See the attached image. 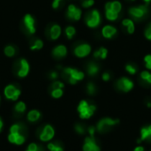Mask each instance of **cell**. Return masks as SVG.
Here are the masks:
<instances>
[{"instance_id":"cell-1","label":"cell","mask_w":151,"mask_h":151,"mask_svg":"<svg viewBox=\"0 0 151 151\" xmlns=\"http://www.w3.org/2000/svg\"><path fill=\"white\" fill-rule=\"evenodd\" d=\"M77 111L81 119H88L96 112V106L93 103H90L87 100H82L80 102L77 107Z\"/></svg>"},{"instance_id":"cell-2","label":"cell","mask_w":151,"mask_h":151,"mask_svg":"<svg viewBox=\"0 0 151 151\" xmlns=\"http://www.w3.org/2000/svg\"><path fill=\"white\" fill-rule=\"evenodd\" d=\"M119 124V119H114L111 118H104L97 122L96 126V132L102 134H107Z\"/></svg>"},{"instance_id":"cell-3","label":"cell","mask_w":151,"mask_h":151,"mask_svg":"<svg viewBox=\"0 0 151 151\" xmlns=\"http://www.w3.org/2000/svg\"><path fill=\"white\" fill-rule=\"evenodd\" d=\"M63 77L65 80H67V81L70 84L74 85L78 81H82L85 77V74L83 72H81L75 68L66 67L63 69Z\"/></svg>"},{"instance_id":"cell-4","label":"cell","mask_w":151,"mask_h":151,"mask_svg":"<svg viewBox=\"0 0 151 151\" xmlns=\"http://www.w3.org/2000/svg\"><path fill=\"white\" fill-rule=\"evenodd\" d=\"M20 27H21L22 32L25 35H27L28 36H32L36 31V26H35V18L31 14H26L23 17Z\"/></svg>"},{"instance_id":"cell-5","label":"cell","mask_w":151,"mask_h":151,"mask_svg":"<svg viewBox=\"0 0 151 151\" xmlns=\"http://www.w3.org/2000/svg\"><path fill=\"white\" fill-rule=\"evenodd\" d=\"M29 64L25 58H19L13 64V72L19 78L26 77L29 73Z\"/></svg>"},{"instance_id":"cell-6","label":"cell","mask_w":151,"mask_h":151,"mask_svg":"<svg viewBox=\"0 0 151 151\" xmlns=\"http://www.w3.org/2000/svg\"><path fill=\"white\" fill-rule=\"evenodd\" d=\"M86 24L88 27L91 28H96L101 24V14L97 10L91 11L87 16H86Z\"/></svg>"},{"instance_id":"cell-7","label":"cell","mask_w":151,"mask_h":151,"mask_svg":"<svg viewBox=\"0 0 151 151\" xmlns=\"http://www.w3.org/2000/svg\"><path fill=\"white\" fill-rule=\"evenodd\" d=\"M134 82L132 80L128 79L127 77H122L120 79H119L116 82V88L124 93H127L129 91H131L134 88Z\"/></svg>"},{"instance_id":"cell-8","label":"cell","mask_w":151,"mask_h":151,"mask_svg":"<svg viewBox=\"0 0 151 151\" xmlns=\"http://www.w3.org/2000/svg\"><path fill=\"white\" fill-rule=\"evenodd\" d=\"M4 94L7 99L16 101L20 96V89L18 86H16L14 84H10L5 87Z\"/></svg>"},{"instance_id":"cell-9","label":"cell","mask_w":151,"mask_h":151,"mask_svg":"<svg viewBox=\"0 0 151 151\" xmlns=\"http://www.w3.org/2000/svg\"><path fill=\"white\" fill-rule=\"evenodd\" d=\"M54 135H55V131L50 125L44 126L38 134V137L42 142H49L54 137Z\"/></svg>"},{"instance_id":"cell-10","label":"cell","mask_w":151,"mask_h":151,"mask_svg":"<svg viewBox=\"0 0 151 151\" xmlns=\"http://www.w3.org/2000/svg\"><path fill=\"white\" fill-rule=\"evenodd\" d=\"M82 150L83 151H101V147L95 137L88 136L84 140Z\"/></svg>"},{"instance_id":"cell-11","label":"cell","mask_w":151,"mask_h":151,"mask_svg":"<svg viewBox=\"0 0 151 151\" xmlns=\"http://www.w3.org/2000/svg\"><path fill=\"white\" fill-rule=\"evenodd\" d=\"M128 12L134 19H142L148 13V7L145 5L134 6L130 8Z\"/></svg>"},{"instance_id":"cell-12","label":"cell","mask_w":151,"mask_h":151,"mask_svg":"<svg viewBox=\"0 0 151 151\" xmlns=\"http://www.w3.org/2000/svg\"><path fill=\"white\" fill-rule=\"evenodd\" d=\"M46 35L51 40H57L61 35V27L59 25L52 23L49 25L45 31Z\"/></svg>"},{"instance_id":"cell-13","label":"cell","mask_w":151,"mask_h":151,"mask_svg":"<svg viewBox=\"0 0 151 151\" xmlns=\"http://www.w3.org/2000/svg\"><path fill=\"white\" fill-rule=\"evenodd\" d=\"M74 55L78 58H85L87 56H88L91 52V46L88 43H81L78 44L74 50H73Z\"/></svg>"},{"instance_id":"cell-14","label":"cell","mask_w":151,"mask_h":151,"mask_svg":"<svg viewBox=\"0 0 151 151\" xmlns=\"http://www.w3.org/2000/svg\"><path fill=\"white\" fill-rule=\"evenodd\" d=\"M66 17L71 20H79L81 18V10L74 4H70L67 8Z\"/></svg>"},{"instance_id":"cell-15","label":"cell","mask_w":151,"mask_h":151,"mask_svg":"<svg viewBox=\"0 0 151 151\" xmlns=\"http://www.w3.org/2000/svg\"><path fill=\"white\" fill-rule=\"evenodd\" d=\"M142 142H151V125L145 126L141 129V137L137 140V143L140 144Z\"/></svg>"},{"instance_id":"cell-16","label":"cell","mask_w":151,"mask_h":151,"mask_svg":"<svg viewBox=\"0 0 151 151\" xmlns=\"http://www.w3.org/2000/svg\"><path fill=\"white\" fill-rule=\"evenodd\" d=\"M8 140L10 142L17 144V145H21L25 142L26 137L24 134H12L10 133L8 135Z\"/></svg>"},{"instance_id":"cell-17","label":"cell","mask_w":151,"mask_h":151,"mask_svg":"<svg viewBox=\"0 0 151 151\" xmlns=\"http://www.w3.org/2000/svg\"><path fill=\"white\" fill-rule=\"evenodd\" d=\"M67 54V49L65 45H58L52 50V56L55 58H63Z\"/></svg>"},{"instance_id":"cell-18","label":"cell","mask_w":151,"mask_h":151,"mask_svg":"<svg viewBox=\"0 0 151 151\" xmlns=\"http://www.w3.org/2000/svg\"><path fill=\"white\" fill-rule=\"evenodd\" d=\"M117 34V28L111 25H106L102 29V35L106 39L112 38Z\"/></svg>"},{"instance_id":"cell-19","label":"cell","mask_w":151,"mask_h":151,"mask_svg":"<svg viewBox=\"0 0 151 151\" xmlns=\"http://www.w3.org/2000/svg\"><path fill=\"white\" fill-rule=\"evenodd\" d=\"M43 46V42L41 39L37 37H32L29 41V47L32 50H41Z\"/></svg>"},{"instance_id":"cell-20","label":"cell","mask_w":151,"mask_h":151,"mask_svg":"<svg viewBox=\"0 0 151 151\" xmlns=\"http://www.w3.org/2000/svg\"><path fill=\"white\" fill-rule=\"evenodd\" d=\"M105 9H111L117 13H119L122 10V4L119 1H112V2H108L105 4Z\"/></svg>"},{"instance_id":"cell-21","label":"cell","mask_w":151,"mask_h":151,"mask_svg":"<svg viewBox=\"0 0 151 151\" xmlns=\"http://www.w3.org/2000/svg\"><path fill=\"white\" fill-rule=\"evenodd\" d=\"M122 25L127 27V31L128 34L131 35V34L134 33L135 26H134V23L133 19H125L122 21Z\"/></svg>"},{"instance_id":"cell-22","label":"cell","mask_w":151,"mask_h":151,"mask_svg":"<svg viewBox=\"0 0 151 151\" xmlns=\"http://www.w3.org/2000/svg\"><path fill=\"white\" fill-rule=\"evenodd\" d=\"M4 54H5L7 57L12 58V57L15 56V55L18 53V48H17L15 45L9 44V45H7V46L4 48Z\"/></svg>"},{"instance_id":"cell-23","label":"cell","mask_w":151,"mask_h":151,"mask_svg":"<svg viewBox=\"0 0 151 151\" xmlns=\"http://www.w3.org/2000/svg\"><path fill=\"white\" fill-rule=\"evenodd\" d=\"M87 72L88 75L95 76L99 73V66L95 63H89L87 66Z\"/></svg>"},{"instance_id":"cell-24","label":"cell","mask_w":151,"mask_h":151,"mask_svg":"<svg viewBox=\"0 0 151 151\" xmlns=\"http://www.w3.org/2000/svg\"><path fill=\"white\" fill-rule=\"evenodd\" d=\"M41 118V113L36 110H32L27 113V119L30 122H35Z\"/></svg>"},{"instance_id":"cell-25","label":"cell","mask_w":151,"mask_h":151,"mask_svg":"<svg viewBox=\"0 0 151 151\" xmlns=\"http://www.w3.org/2000/svg\"><path fill=\"white\" fill-rule=\"evenodd\" d=\"M105 16L108 20L115 21L119 19V13H117L116 12H114L111 9H105Z\"/></svg>"},{"instance_id":"cell-26","label":"cell","mask_w":151,"mask_h":151,"mask_svg":"<svg viewBox=\"0 0 151 151\" xmlns=\"http://www.w3.org/2000/svg\"><path fill=\"white\" fill-rule=\"evenodd\" d=\"M107 54H108V50L107 49L102 47L100 48L99 50H97L96 51H95L94 53V57L96 58H100V59H105L106 57H107Z\"/></svg>"},{"instance_id":"cell-27","label":"cell","mask_w":151,"mask_h":151,"mask_svg":"<svg viewBox=\"0 0 151 151\" xmlns=\"http://www.w3.org/2000/svg\"><path fill=\"white\" fill-rule=\"evenodd\" d=\"M74 129H75V132L77 134H81V135L85 134L88 132V127L83 123H77V124H75Z\"/></svg>"},{"instance_id":"cell-28","label":"cell","mask_w":151,"mask_h":151,"mask_svg":"<svg viewBox=\"0 0 151 151\" xmlns=\"http://www.w3.org/2000/svg\"><path fill=\"white\" fill-rule=\"evenodd\" d=\"M48 149L50 150V151H64L63 146L58 142L49 143L48 144Z\"/></svg>"},{"instance_id":"cell-29","label":"cell","mask_w":151,"mask_h":151,"mask_svg":"<svg viewBox=\"0 0 151 151\" xmlns=\"http://www.w3.org/2000/svg\"><path fill=\"white\" fill-rule=\"evenodd\" d=\"M26 111V104L23 102H19L14 106V111L18 114H22Z\"/></svg>"},{"instance_id":"cell-30","label":"cell","mask_w":151,"mask_h":151,"mask_svg":"<svg viewBox=\"0 0 151 151\" xmlns=\"http://www.w3.org/2000/svg\"><path fill=\"white\" fill-rule=\"evenodd\" d=\"M87 93L89 96H94L96 94V87L93 82H88L87 84Z\"/></svg>"},{"instance_id":"cell-31","label":"cell","mask_w":151,"mask_h":151,"mask_svg":"<svg viewBox=\"0 0 151 151\" xmlns=\"http://www.w3.org/2000/svg\"><path fill=\"white\" fill-rule=\"evenodd\" d=\"M65 35H66V37H67L68 39H72V38L74 36V35L76 34L75 27H72V26L67 27L65 28Z\"/></svg>"},{"instance_id":"cell-32","label":"cell","mask_w":151,"mask_h":151,"mask_svg":"<svg viewBox=\"0 0 151 151\" xmlns=\"http://www.w3.org/2000/svg\"><path fill=\"white\" fill-rule=\"evenodd\" d=\"M63 88H55L50 89V95L53 98H60L63 96Z\"/></svg>"},{"instance_id":"cell-33","label":"cell","mask_w":151,"mask_h":151,"mask_svg":"<svg viewBox=\"0 0 151 151\" xmlns=\"http://www.w3.org/2000/svg\"><path fill=\"white\" fill-rule=\"evenodd\" d=\"M126 71L130 73L131 75H134L136 73H137V67L134 65H132V64H128L126 65Z\"/></svg>"},{"instance_id":"cell-34","label":"cell","mask_w":151,"mask_h":151,"mask_svg":"<svg viewBox=\"0 0 151 151\" xmlns=\"http://www.w3.org/2000/svg\"><path fill=\"white\" fill-rule=\"evenodd\" d=\"M26 151H44L43 148L42 146H39L36 143H31L28 145L27 149Z\"/></svg>"},{"instance_id":"cell-35","label":"cell","mask_w":151,"mask_h":151,"mask_svg":"<svg viewBox=\"0 0 151 151\" xmlns=\"http://www.w3.org/2000/svg\"><path fill=\"white\" fill-rule=\"evenodd\" d=\"M65 87L64 83L59 81H54L51 85H50V89H55V88H63Z\"/></svg>"},{"instance_id":"cell-36","label":"cell","mask_w":151,"mask_h":151,"mask_svg":"<svg viewBox=\"0 0 151 151\" xmlns=\"http://www.w3.org/2000/svg\"><path fill=\"white\" fill-rule=\"evenodd\" d=\"M95 4V0H84L82 2V7L84 8H89Z\"/></svg>"},{"instance_id":"cell-37","label":"cell","mask_w":151,"mask_h":151,"mask_svg":"<svg viewBox=\"0 0 151 151\" xmlns=\"http://www.w3.org/2000/svg\"><path fill=\"white\" fill-rule=\"evenodd\" d=\"M144 61L146 63V65H145L146 68L149 70H151V55H147L144 58Z\"/></svg>"},{"instance_id":"cell-38","label":"cell","mask_w":151,"mask_h":151,"mask_svg":"<svg viewBox=\"0 0 151 151\" xmlns=\"http://www.w3.org/2000/svg\"><path fill=\"white\" fill-rule=\"evenodd\" d=\"M144 35H145V37H146L148 40L151 41V23L147 27V28L145 29Z\"/></svg>"},{"instance_id":"cell-39","label":"cell","mask_w":151,"mask_h":151,"mask_svg":"<svg viewBox=\"0 0 151 151\" xmlns=\"http://www.w3.org/2000/svg\"><path fill=\"white\" fill-rule=\"evenodd\" d=\"M96 132V127L94 126H90L88 127V133L89 134V136H92V137H95V134Z\"/></svg>"},{"instance_id":"cell-40","label":"cell","mask_w":151,"mask_h":151,"mask_svg":"<svg viewBox=\"0 0 151 151\" xmlns=\"http://www.w3.org/2000/svg\"><path fill=\"white\" fill-rule=\"evenodd\" d=\"M63 1H64V0H54L53 3H52V7H53V9H58V8L61 6Z\"/></svg>"},{"instance_id":"cell-41","label":"cell","mask_w":151,"mask_h":151,"mask_svg":"<svg viewBox=\"0 0 151 151\" xmlns=\"http://www.w3.org/2000/svg\"><path fill=\"white\" fill-rule=\"evenodd\" d=\"M102 79H103L104 81H109L111 80V74H110L108 72H105V73H103V75H102Z\"/></svg>"},{"instance_id":"cell-42","label":"cell","mask_w":151,"mask_h":151,"mask_svg":"<svg viewBox=\"0 0 151 151\" xmlns=\"http://www.w3.org/2000/svg\"><path fill=\"white\" fill-rule=\"evenodd\" d=\"M58 73L55 72V71H52V72H50V78L51 80H56V79L58 78Z\"/></svg>"},{"instance_id":"cell-43","label":"cell","mask_w":151,"mask_h":151,"mask_svg":"<svg viewBox=\"0 0 151 151\" xmlns=\"http://www.w3.org/2000/svg\"><path fill=\"white\" fill-rule=\"evenodd\" d=\"M134 151H145V149L142 146H137L136 148H134Z\"/></svg>"},{"instance_id":"cell-44","label":"cell","mask_w":151,"mask_h":151,"mask_svg":"<svg viewBox=\"0 0 151 151\" xmlns=\"http://www.w3.org/2000/svg\"><path fill=\"white\" fill-rule=\"evenodd\" d=\"M145 82L148 83V84H150V85H151V73L149 75V77L147 78V80L145 81Z\"/></svg>"},{"instance_id":"cell-45","label":"cell","mask_w":151,"mask_h":151,"mask_svg":"<svg viewBox=\"0 0 151 151\" xmlns=\"http://www.w3.org/2000/svg\"><path fill=\"white\" fill-rule=\"evenodd\" d=\"M3 126H4V124H3V121H2V119H1V118H0V132L2 131Z\"/></svg>"},{"instance_id":"cell-46","label":"cell","mask_w":151,"mask_h":151,"mask_svg":"<svg viewBox=\"0 0 151 151\" xmlns=\"http://www.w3.org/2000/svg\"><path fill=\"white\" fill-rule=\"evenodd\" d=\"M143 1H144V2H146V3H150L151 0H143Z\"/></svg>"},{"instance_id":"cell-47","label":"cell","mask_w":151,"mask_h":151,"mask_svg":"<svg viewBox=\"0 0 151 151\" xmlns=\"http://www.w3.org/2000/svg\"><path fill=\"white\" fill-rule=\"evenodd\" d=\"M132 1H134V0H132Z\"/></svg>"},{"instance_id":"cell-48","label":"cell","mask_w":151,"mask_h":151,"mask_svg":"<svg viewBox=\"0 0 151 151\" xmlns=\"http://www.w3.org/2000/svg\"><path fill=\"white\" fill-rule=\"evenodd\" d=\"M150 151H151V150H150Z\"/></svg>"}]
</instances>
